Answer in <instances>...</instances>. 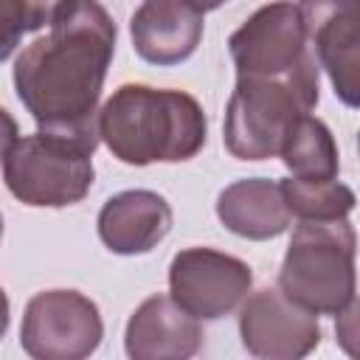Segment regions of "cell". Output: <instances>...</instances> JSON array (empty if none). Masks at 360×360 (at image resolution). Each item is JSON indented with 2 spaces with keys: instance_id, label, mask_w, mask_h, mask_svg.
<instances>
[{
  "instance_id": "obj_4",
  "label": "cell",
  "mask_w": 360,
  "mask_h": 360,
  "mask_svg": "<svg viewBox=\"0 0 360 360\" xmlns=\"http://www.w3.org/2000/svg\"><path fill=\"white\" fill-rule=\"evenodd\" d=\"M318 98V79L236 76L222 124L225 149L236 160L278 158L290 127L312 112Z\"/></svg>"
},
{
  "instance_id": "obj_11",
  "label": "cell",
  "mask_w": 360,
  "mask_h": 360,
  "mask_svg": "<svg viewBox=\"0 0 360 360\" xmlns=\"http://www.w3.org/2000/svg\"><path fill=\"white\" fill-rule=\"evenodd\" d=\"M202 11L188 0H143L129 20L135 53L158 68L186 62L202 42Z\"/></svg>"
},
{
  "instance_id": "obj_1",
  "label": "cell",
  "mask_w": 360,
  "mask_h": 360,
  "mask_svg": "<svg viewBox=\"0 0 360 360\" xmlns=\"http://www.w3.org/2000/svg\"><path fill=\"white\" fill-rule=\"evenodd\" d=\"M115 20L98 0H62L14 62V90L39 132L98 146V101L115 53Z\"/></svg>"
},
{
  "instance_id": "obj_9",
  "label": "cell",
  "mask_w": 360,
  "mask_h": 360,
  "mask_svg": "<svg viewBox=\"0 0 360 360\" xmlns=\"http://www.w3.org/2000/svg\"><path fill=\"white\" fill-rule=\"evenodd\" d=\"M301 22L318 68L346 107L360 104V0H298Z\"/></svg>"
},
{
  "instance_id": "obj_3",
  "label": "cell",
  "mask_w": 360,
  "mask_h": 360,
  "mask_svg": "<svg viewBox=\"0 0 360 360\" xmlns=\"http://www.w3.org/2000/svg\"><path fill=\"white\" fill-rule=\"evenodd\" d=\"M354 248L352 222L298 219L281 270L278 290L315 315H340L354 304Z\"/></svg>"
},
{
  "instance_id": "obj_2",
  "label": "cell",
  "mask_w": 360,
  "mask_h": 360,
  "mask_svg": "<svg viewBox=\"0 0 360 360\" xmlns=\"http://www.w3.org/2000/svg\"><path fill=\"white\" fill-rule=\"evenodd\" d=\"M205 135V110L183 90L121 84L98 110V141L127 166L191 160Z\"/></svg>"
},
{
  "instance_id": "obj_8",
  "label": "cell",
  "mask_w": 360,
  "mask_h": 360,
  "mask_svg": "<svg viewBox=\"0 0 360 360\" xmlns=\"http://www.w3.org/2000/svg\"><path fill=\"white\" fill-rule=\"evenodd\" d=\"M250 287L253 273L248 262L214 248H183L169 264V295L197 321L231 315Z\"/></svg>"
},
{
  "instance_id": "obj_15",
  "label": "cell",
  "mask_w": 360,
  "mask_h": 360,
  "mask_svg": "<svg viewBox=\"0 0 360 360\" xmlns=\"http://www.w3.org/2000/svg\"><path fill=\"white\" fill-rule=\"evenodd\" d=\"M278 158L290 169V177L298 180H335L340 172V152L332 129L309 112L290 127Z\"/></svg>"
},
{
  "instance_id": "obj_14",
  "label": "cell",
  "mask_w": 360,
  "mask_h": 360,
  "mask_svg": "<svg viewBox=\"0 0 360 360\" xmlns=\"http://www.w3.org/2000/svg\"><path fill=\"white\" fill-rule=\"evenodd\" d=\"M217 217L231 233L253 242L276 239L292 222L281 186L270 177H245L225 186L217 197Z\"/></svg>"
},
{
  "instance_id": "obj_13",
  "label": "cell",
  "mask_w": 360,
  "mask_h": 360,
  "mask_svg": "<svg viewBox=\"0 0 360 360\" xmlns=\"http://www.w3.org/2000/svg\"><path fill=\"white\" fill-rule=\"evenodd\" d=\"M202 346V326L172 295H149L135 307L124 329V349L132 360H186Z\"/></svg>"
},
{
  "instance_id": "obj_19",
  "label": "cell",
  "mask_w": 360,
  "mask_h": 360,
  "mask_svg": "<svg viewBox=\"0 0 360 360\" xmlns=\"http://www.w3.org/2000/svg\"><path fill=\"white\" fill-rule=\"evenodd\" d=\"M8 321H11V304H8L6 290L0 287V338L8 332Z\"/></svg>"
},
{
  "instance_id": "obj_10",
  "label": "cell",
  "mask_w": 360,
  "mask_h": 360,
  "mask_svg": "<svg viewBox=\"0 0 360 360\" xmlns=\"http://www.w3.org/2000/svg\"><path fill=\"white\" fill-rule=\"evenodd\" d=\"M239 307V338L253 357L298 360L321 343L318 315L290 301L278 287H262Z\"/></svg>"
},
{
  "instance_id": "obj_18",
  "label": "cell",
  "mask_w": 360,
  "mask_h": 360,
  "mask_svg": "<svg viewBox=\"0 0 360 360\" xmlns=\"http://www.w3.org/2000/svg\"><path fill=\"white\" fill-rule=\"evenodd\" d=\"M17 138H20L17 118H14L6 107H0V163H3V158L11 152V146L17 143Z\"/></svg>"
},
{
  "instance_id": "obj_6",
  "label": "cell",
  "mask_w": 360,
  "mask_h": 360,
  "mask_svg": "<svg viewBox=\"0 0 360 360\" xmlns=\"http://www.w3.org/2000/svg\"><path fill=\"white\" fill-rule=\"evenodd\" d=\"M228 51L236 76L318 79L321 70L292 0H273L256 8L228 37Z\"/></svg>"
},
{
  "instance_id": "obj_12",
  "label": "cell",
  "mask_w": 360,
  "mask_h": 360,
  "mask_svg": "<svg viewBox=\"0 0 360 360\" xmlns=\"http://www.w3.org/2000/svg\"><path fill=\"white\" fill-rule=\"evenodd\" d=\"M172 219V205L163 194L149 188H127L101 205L96 228L110 253L141 256L169 236Z\"/></svg>"
},
{
  "instance_id": "obj_5",
  "label": "cell",
  "mask_w": 360,
  "mask_h": 360,
  "mask_svg": "<svg viewBox=\"0 0 360 360\" xmlns=\"http://www.w3.org/2000/svg\"><path fill=\"white\" fill-rule=\"evenodd\" d=\"M3 180L6 188L31 208L76 205L96 180L93 152L68 138L34 132L17 138L3 158Z\"/></svg>"
},
{
  "instance_id": "obj_7",
  "label": "cell",
  "mask_w": 360,
  "mask_h": 360,
  "mask_svg": "<svg viewBox=\"0 0 360 360\" xmlns=\"http://www.w3.org/2000/svg\"><path fill=\"white\" fill-rule=\"evenodd\" d=\"M101 338V312L79 290H42L25 304L20 346L37 360H84Z\"/></svg>"
},
{
  "instance_id": "obj_20",
  "label": "cell",
  "mask_w": 360,
  "mask_h": 360,
  "mask_svg": "<svg viewBox=\"0 0 360 360\" xmlns=\"http://www.w3.org/2000/svg\"><path fill=\"white\" fill-rule=\"evenodd\" d=\"M188 3H191V6L197 8V11H202V14H205V11H214V8L225 6L228 0H188Z\"/></svg>"
},
{
  "instance_id": "obj_21",
  "label": "cell",
  "mask_w": 360,
  "mask_h": 360,
  "mask_svg": "<svg viewBox=\"0 0 360 360\" xmlns=\"http://www.w3.org/2000/svg\"><path fill=\"white\" fill-rule=\"evenodd\" d=\"M0 239H3V217H0Z\"/></svg>"
},
{
  "instance_id": "obj_17",
  "label": "cell",
  "mask_w": 360,
  "mask_h": 360,
  "mask_svg": "<svg viewBox=\"0 0 360 360\" xmlns=\"http://www.w3.org/2000/svg\"><path fill=\"white\" fill-rule=\"evenodd\" d=\"M39 31L31 0H0V65L14 53L22 34Z\"/></svg>"
},
{
  "instance_id": "obj_16",
  "label": "cell",
  "mask_w": 360,
  "mask_h": 360,
  "mask_svg": "<svg viewBox=\"0 0 360 360\" xmlns=\"http://www.w3.org/2000/svg\"><path fill=\"white\" fill-rule=\"evenodd\" d=\"M284 202L290 208L292 217L298 219H309V222H329V219H343L352 214L357 197L354 191L335 180H298V177H287L278 180Z\"/></svg>"
}]
</instances>
